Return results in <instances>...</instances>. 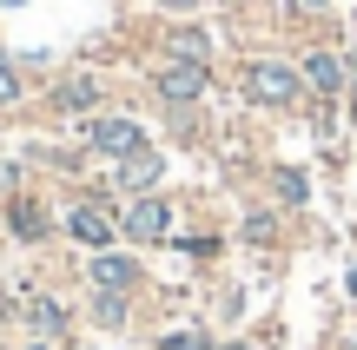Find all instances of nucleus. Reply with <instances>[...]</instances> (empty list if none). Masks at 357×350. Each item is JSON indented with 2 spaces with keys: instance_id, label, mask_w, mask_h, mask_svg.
I'll return each mask as SVG.
<instances>
[{
  "instance_id": "nucleus-29",
  "label": "nucleus",
  "mask_w": 357,
  "mask_h": 350,
  "mask_svg": "<svg viewBox=\"0 0 357 350\" xmlns=\"http://www.w3.org/2000/svg\"><path fill=\"white\" fill-rule=\"evenodd\" d=\"M344 304H351V311H357V251H351V258H344Z\"/></svg>"
},
{
  "instance_id": "nucleus-27",
  "label": "nucleus",
  "mask_w": 357,
  "mask_h": 350,
  "mask_svg": "<svg viewBox=\"0 0 357 350\" xmlns=\"http://www.w3.org/2000/svg\"><path fill=\"white\" fill-rule=\"evenodd\" d=\"M212 350H265V344H258V331H231V337H218Z\"/></svg>"
},
{
  "instance_id": "nucleus-20",
  "label": "nucleus",
  "mask_w": 357,
  "mask_h": 350,
  "mask_svg": "<svg viewBox=\"0 0 357 350\" xmlns=\"http://www.w3.org/2000/svg\"><path fill=\"white\" fill-rule=\"evenodd\" d=\"M159 126H166L178 145H205V139H212V126H205V106H172V113H159Z\"/></svg>"
},
{
  "instance_id": "nucleus-24",
  "label": "nucleus",
  "mask_w": 357,
  "mask_h": 350,
  "mask_svg": "<svg viewBox=\"0 0 357 350\" xmlns=\"http://www.w3.org/2000/svg\"><path fill=\"white\" fill-rule=\"evenodd\" d=\"M146 7H153V20H199L205 0H146Z\"/></svg>"
},
{
  "instance_id": "nucleus-23",
  "label": "nucleus",
  "mask_w": 357,
  "mask_h": 350,
  "mask_svg": "<svg viewBox=\"0 0 357 350\" xmlns=\"http://www.w3.org/2000/svg\"><path fill=\"white\" fill-rule=\"evenodd\" d=\"M13 331H20V285L0 278V337H13Z\"/></svg>"
},
{
  "instance_id": "nucleus-32",
  "label": "nucleus",
  "mask_w": 357,
  "mask_h": 350,
  "mask_svg": "<svg viewBox=\"0 0 357 350\" xmlns=\"http://www.w3.org/2000/svg\"><path fill=\"white\" fill-rule=\"evenodd\" d=\"M66 350H106V344H86V337H79V344H66Z\"/></svg>"
},
{
  "instance_id": "nucleus-1",
  "label": "nucleus",
  "mask_w": 357,
  "mask_h": 350,
  "mask_svg": "<svg viewBox=\"0 0 357 350\" xmlns=\"http://www.w3.org/2000/svg\"><path fill=\"white\" fill-rule=\"evenodd\" d=\"M231 86H238V100L252 106L258 119H305V106H311L298 60H291V53H278V47L245 53V60L231 66Z\"/></svg>"
},
{
  "instance_id": "nucleus-31",
  "label": "nucleus",
  "mask_w": 357,
  "mask_h": 350,
  "mask_svg": "<svg viewBox=\"0 0 357 350\" xmlns=\"http://www.w3.org/2000/svg\"><path fill=\"white\" fill-rule=\"evenodd\" d=\"M20 7H33V0H0V13H20Z\"/></svg>"
},
{
  "instance_id": "nucleus-3",
  "label": "nucleus",
  "mask_w": 357,
  "mask_h": 350,
  "mask_svg": "<svg viewBox=\"0 0 357 350\" xmlns=\"http://www.w3.org/2000/svg\"><path fill=\"white\" fill-rule=\"evenodd\" d=\"M66 139H73L79 152H93V166H119V159L159 145V139H153V119H146L139 106H126V100H113V106H100L93 119L66 126Z\"/></svg>"
},
{
  "instance_id": "nucleus-25",
  "label": "nucleus",
  "mask_w": 357,
  "mask_h": 350,
  "mask_svg": "<svg viewBox=\"0 0 357 350\" xmlns=\"http://www.w3.org/2000/svg\"><path fill=\"white\" fill-rule=\"evenodd\" d=\"M344 106L357 119V33H344Z\"/></svg>"
},
{
  "instance_id": "nucleus-26",
  "label": "nucleus",
  "mask_w": 357,
  "mask_h": 350,
  "mask_svg": "<svg viewBox=\"0 0 357 350\" xmlns=\"http://www.w3.org/2000/svg\"><path fill=\"white\" fill-rule=\"evenodd\" d=\"M218 317H245V291L238 285H218V304H212Z\"/></svg>"
},
{
  "instance_id": "nucleus-7",
  "label": "nucleus",
  "mask_w": 357,
  "mask_h": 350,
  "mask_svg": "<svg viewBox=\"0 0 357 350\" xmlns=\"http://www.w3.org/2000/svg\"><path fill=\"white\" fill-rule=\"evenodd\" d=\"M146 100L159 106V113H172V106H205L218 93V66L205 60H146Z\"/></svg>"
},
{
  "instance_id": "nucleus-6",
  "label": "nucleus",
  "mask_w": 357,
  "mask_h": 350,
  "mask_svg": "<svg viewBox=\"0 0 357 350\" xmlns=\"http://www.w3.org/2000/svg\"><path fill=\"white\" fill-rule=\"evenodd\" d=\"M20 331L26 337H47V344H79V298L60 285H40V278H26L20 285Z\"/></svg>"
},
{
  "instance_id": "nucleus-21",
  "label": "nucleus",
  "mask_w": 357,
  "mask_h": 350,
  "mask_svg": "<svg viewBox=\"0 0 357 350\" xmlns=\"http://www.w3.org/2000/svg\"><path fill=\"white\" fill-rule=\"evenodd\" d=\"M278 13H284L291 26H311V33H318V26L337 13V0H278Z\"/></svg>"
},
{
  "instance_id": "nucleus-8",
  "label": "nucleus",
  "mask_w": 357,
  "mask_h": 350,
  "mask_svg": "<svg viewBox=\"0 0 357 350\" xmlns=\"http://www.w3.org/2000/svg\"><path fill=\"white\" fill-rule=\"evenodd\" d=\"M0 238L20 251H53L60 245V218H53V192H40V185H26V192L0 198Z\"/></svg>"
},
{
  "instance_id": "nucleus-28",
  "label": "nucleus",
  "mask_w": 357,
  "mask_h": 350,
  "mask_svg": "<svg viewBox=\"0 0 357 350\" xmlns=\"http://www.w3.org/2000/svg\"><path fill=\"white\" fill-rule=\"evenodd\" d=\"M0 350H60V344H47V337H26V331H13Z\"/></svg>"
},
{
  "instance_id": "nucleus-16",
  "label": "nucleus",
  "mask_w": 357,
  "mask_h": 350,
  "mask_svg": "<svg viewBox=\"0 0 357 350\" xmlns=\"http://www.w3.org/2000/svg\"><path fill=\"white\" fill-rule=\"evenodd\" d=\"M166 251H172L178 264H192V271H212V264L231 251V225H212V218H185V225L172 232V245H166Z\"/></svg>"
},
{
  "instance_id": "nucleus-13",
  "label": "nucleus",
  "mask_w": 357,
  "mask_h": 350,
  "mask_svg": "<svg viewBox=\"0 0 357 350\" xmlns=\"http://www.w3.org/2000/svg\"><path fill=\"white\" fill-rule=\"evenodd\" d=\"M218 33L205 26V13L199 20H159L153 26V60H205V66H218Z\"/></svg>"
},
{
  "instance_id": "nucleus-15",
  "label": "nucleus",
  "mask_w": 357,
  "mask_h": 350,
  "mask_svg": "<svg viewBox=\"0 0 357 350\" xmlns=\"http://www.w3.org/2000/svg\"><path fill=\"white\" fill-rule=\"evenodd\" d=\"M258 185H265V198L278 212H291V218H305L311 198H318V179H311L305 159H265V172H258Z\"/></svg>"
},
{
  "instance_id": "nucleus-19",
  "label": "nucleus",
  "mask_w": 357,
  "mask_h": 350,
  "mask_svg": "<svg viewBox=\"0 0 357 350\" xmlns=\"http://www.w3.org/2000/svg\"><path fill=\"white\" fill-rule=\"evenodd\" d=\"M33 79L20 73V60H13V47H0V119H20V113H33Z\"/></svg>"
},
{
  "instance_id": "nucleus-12",
  "label": "nucleus",
  "mask_w": 357,
  "mask_h": 350,
  "mask_svg": "<svg viewBox=\"0 0 357 350\" xmlns=\"http://www.w3.org/2000/svg\"><path fill=\"white\" fill-rule=\"evenodd\" d=\"M79 324L100 337H132L146 324V298L132 291H79Z\"/></svg>"
},
{
  "instance_id": "nucleus-30",
  "label": "nucleus",
  "mask_w": 357,
  "mask_h": 350,
  "mask_svg": "<svg viewBox=\"0 0 357 350\" xmlns=\"http://www.w3.org/2000/svg\"><path fill=\"white\" fill-rule=\"evenodd\" d=\"M337 350H357V324H351V331H344V337H337Z\"/></svg>"
},
{
  "instance_id": "nucleus-4",
  "label": "nucleus",
  "mask_w": 357,
  "mask_h": 350,
  "mask_svg": "<svg viewBox=\"0 0 357 350\" xmlns=\"http://www.w3.org/2000/svg\"><path fill=\"white\" fill-rule=\"evenodd\" d=\"M192 218V205L172 192H139V198H119L113 205V225H119V245H132V251H166L172 245V232Z\"/></svg>"
},
{
  "instance_id": "nucleus-2",
  "label": "nucleus",
  "mask_w": 357,
  "mask_h": 350,
  "mask_svg": "<svg viewBox=\"0 0 357 350\" xmlns=\"http://www.w3.org/2000/svg\"><path fill=\"white\" fill-rule=\"evenodd\" d=\"M113 100H119V86H113L106 66H93V60H60V73L33 93V113L47 119V126L66 132V126H79V119H93L100 106H113Z\"/></svg>"
},
{
  "instance_id": "nucleus-9",
  "label": "nucleus",
  "mask_w": 357,
  "mask_h": 350,
  "mask_svg": "<svg viewBox=\"0 0 357 350\" xmlns=\"http://www.w3.org/2000/svg\"><path fill=\"white\" fill-rule=\"evenodd\" d=\"M73 271H79V291H132V298H153V264L132 245L86 251V258H73Z\"/></svg>"
},
{
  "instance_id": "nucleus-11",
  "label": "nucleus",
  "mask_w": 357,
  "mask_h": 350,
  "mask_svg": "<svg viewBox=\"0 0 357 350\" xmlns=\"http://www.w3.org/2000/svg\"><path fill=\"white\" fill-rule=\"evenodd\" d=\"M291 60H298V73H305L311 100H344V40L311 33L305 47H291Z\"/></svg>"
},
{
  "instance_id": "nucleus-5",
  "label": "nucleus",
  "mask_w": 357,
  "mask_h": 350,
  "mask_svg": "<svg viewBox=\"0 0 357 350\" xmlns=\"http://www.w3.org/2000/svg\"><path fill=\"white\" fill-rule=\"evenodd\" d=\"M113 205H119V198H100V192H86V185H66V192H53L60 245L73 251V258H86V251H106V245H119Z\"/></svg>"
},
{
  "instance_id": "nucleus-17",
  "label": "nucleus",
  "mask_w": 357,
  "mask_h": 350,
  "mask_svg": "<svg viewBox=\"0 0 357 350\" xmlns=\"http://www.w3.org/2000/svg\"><path fill=\"white\" fill-rule=\"evenodd\" d=\"M212 344H218V331L205 324L199 311L166 317V324H153V331H146V350H212Z\"/></svg>"
},
{
  "instance_id": "nucleus-33",
  "label": "nucleus",
  "mask_w": 357,
  "mask_h": 350,
  "mask_svg": "<svg viewBox=\"0 0 357 350\" xmlns=\"http://www.w3.org/2000/svg\"><path fill=\"white\" fill-rule=\"evenodd\" d=\"M351 20H357V0H351Z\"/></svg>"
},
{
  "instance_id": "nucleus-22",
  "label": "nucleus",
  "mask_w": 357,
  "mask_h": 350,
  "mask_svg": "<svg viewBox=\"0 0 357 350\" xmlns=\"http://www.w3.org/2000/svg\"><path fill=\"white\" fill-rule=\"evenodd\" d=\"M26 185H33V159L26 152H0V198L26 192Z\"/></svg>"
},
{
  "instance_id": "nucleus-10",
  "label": "nucleus",
  "mask_w": 357,
  "mask_h": 350,
  "mask_svg": "<svg viewBox=\"0 0 357 350\" xmlns=\"http://www.w3.org/2000/svg\"><path fill=\"white\" fill-rule=\"evenodd\" d=\"M231 245L252 251V258H284L291 251V212H278L271 198H252V205L231 212Z\"/></svg>"
},
{
  "instance_id": "nucleus-18",
  "label": "nucleus",
  "mask_w": 357,
  "mask_h": 350,
  "mask_svg": "<svg viewBox=\"0 0 357 350\" xmlns=\"http://www.w3.org/2000/svg\"><path fill=\"white\" fill-rule=\"evenodd\" d=\"M305 132L318 139L324 159H337V152H344V132H351V106L344 100H311L305 106Z\"/></svg>"
},
{
  "instance_id": "nucleus-14",
  "label": "nucleus",
  "mask_w": 357,
  "mask_h": 350,
  "mask_svg": "<svg viewBox=\"0 0 357 350\" xmlns=\"http://www.w3.org/2000/svg\"><path fill=\"white\" fill-rule=\"evenodd\" d=\"M106 185H113V198L166 192V185H172V152H166V145H146V152H132V159H119V166H106Z\"/></svg>"
}]
</instances>
